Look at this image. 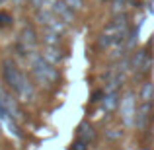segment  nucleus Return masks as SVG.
<instances>
[{
  "label": "nucleus",
  "mask_w": 154,
  "mask_h": 150,
  "mask_svg": "<svg viewBox=\"0 0 154 150\" xmlns=\"http://www.w3.org/2000/svg\"><path fill=\"white\" fill-rule=\"evenodd\" d=\"M119 105V94L117 92H111V94H105L103 99H102V107L105 113H111L115 111V107Z\"/></svg>",
  "instance_id": "8"
},
{
  "label": "nucleus",
  "mask_w": 154,
  "mask_h": 150,
  "mask_svg": "<svg viewBox=\"0 0 154 150\" xmlns=\"http://www.w3.org/2000/svg\"><path fill=\"white\" fill-rule=\"evenodd\" d=\"M66 6H70L74 12H80V10H84V0H63Z\"/></svg>",
  "instance_id": "12"
},
{
  "label": "nucleus",
  "mask_w": 154,
  "mask_h": 150,
  "mask_svg": "<svg viewBox=\"0 0 154 150\" xmlns=\"http://www.w3.org/2000/svg\"><path fill=\"white\" fill-rule=\"evenodd\" d=\"M37 20L41 22L43 27H47V29H53V31H57V33H60V35L64 33V29H66V23H64L63 20H60L59 16L55 14V12H51L49 8L37 10Z\"/></svg>",
  "instance_id": "3"
},
{
  "label": "nucleus",
  "mask_w": 154,
  "mask_h": 150,
  "mask_svg": "<svg viewBox=\"0 0 154 150\" xmlns=\"http://www.w3.org/2000/svg\"><path fill=\"white\" fill-rule=\"evenodd\" d=\"M96 139V133H94V129L90 127L88 123H82L78 127V140H84V142H92V140Z\"/></svg>",
  "instance_id": "9"
},
{
  "label": "nucleus",
  "mask_w": 154,
  "mask_h": 150,
  "mask_svg": "<svg viewBox=\"0 0 154 150\" xmlns=\"http://www.w3.org/2000/svg\"><path fill=\"white\" fill-rule=\"evenodd\" d=\"M43 41H45V45L59 47L60 45V33H57V31L47 29V27H45V31H43Z\"/></svg>",
  "instance_id": "10"
},
{
  "label": "nucleus",
  "mask_w": 154,
  "mask_h": 150,
  "mask_svg": "<svg viewBox=\"0 0 154 150\" xmlns=\"http://www.w3.org/2000/svg\"><path fill=\"white\" fill-rule=\"evenodd\" d=\"M41 57L45 60H49L51 64H59V63H63V51L59 49V47H55V45H45V49H43L41 53Z\"/></svg>",
  "instance_id": "7"
},
{
  "label": "nucleus",
  "mask_w": 154,
  "mask_h": 150,
  "mask_svg": "<svg viewBox=\"0 0 154 150\" xmlns=\"http://www.w3.org/2000/svg\"><path fill=\"white\" fill-rule=\"evenodd\" d=\"M74 150H86V142H84V140H78V142L74 144Z\"/></svg>",
  "instance_id": "14"
},
{
  "label": "nucleus",
  "mask_w": 154,
  "mask_h": 150,
  "mask_svg": "<svg viewBox=\"0 0 154 150\" xmlns=\"http://www.w3.org/2000/svg\"><path fill=\"white\" fill-rule=\"evenodd\" d=\"M0 2H2V0H0Z\"/></svg>",
  "instance_id": "15"
},
{
  "label": "nucleus",
  "mask_w": 154,
  "mask_h": 150,
  "mask_svg": "<svg viewBox=\"0 0 154 150\" xmlns=\"http://www.w3.org/2000/svg\"><path fill=\"white\" fill-rule=\"evenodd\" d=\"M2 74H4L6 84L10 86V90L14 92L16 96H20V99L29 101L33 98V84L27 80V76L20 70L18 64L12 59H6L2 63Z\"/></svg>",
  "instance_id": "1"
},
{
  "label": "nucleus",
  "mask_w": 154,
  "mask_h": 150,
  "mask_svg": "<svg viewBox=\"0 0 154 150\" xmlns=\"http://www.w3.org/2000/svg\"><path fill=\"white\" fill-rule=\"evenodd\" d=\"M10 22H12L10 16H8V14H2V12H0V26H8Z\"/></svg>",
  "instance_id": "13"
},
{
  "label": "nucleus",
  "mask_w": 154,
  "mask_h": 150,
  "mask_svg": "<svg viewBox=\"0 0 154 150\" xmlns=\"http://www.w3.org/2000/svg\"><path fill=\"white\" fill-rule=\"evenodd\" d=\"M20 43L26 47V51H33L35 45H37V35H35L33 27L31 26H26L22 31V37H20Z\"/></svg>",
  "instance_id": "6"
},
{
  "label": "nucleus",
  "mask_w": 154,
  "mask_h": 150,
  "mask_svg": "<svg viewBox=\"0 0 154 150\" xmlns=\"http://www.w3.org/2000/svg\"><path fill=\"white\" fill-rule=\"evenodd\" d=\"M31 68H33L35 80L45 88H51L59 80V70L55 68V64H51L37 53H33V57H31Z\"/></svg>",
  "instance_id": "2"
},
{
  "label": "nucleus",
  "mask_w": 154,
  "mask_h": 150,
  "mask_svg": "<svg viewBox=\"0 0 154 150\" xmlns=\"http://www.w3.org/2000/svg\"><path fill=\"white\" fill-rule=\"evenodd\" d=\"M152 96H154L152 82H144L143 84V90H140V101H143V103H150V101H152Z\"/></svg>",
  "instance_id": "11"
},
{
  "label": "nucleus",
  "mask_w": 154,
  "mask_h": 150,
  "mask_svg": "<svg viewBox=\"0 0 154 150\" xmlns=\"http://www.w3.org/2000/svg\"><path fill=\"white\" fill-rule=\"evenodd\" d=\"M119 109H121V119L125 125H135L137 119V99L133 92H127L123 96V99L119 101Z\"/></svg>",
  "instance_id": "4"
},
{
  "label": "nucleus",
  "mask_w": 154,
  "mask_h": 150,
  "mask_svg": "<svg viewBox=\"0 0 154 150\" xmlns=\"http://www.w3.org/2000/svg\"><path fill=\"white\" fill-rule=\"evenodd\" d=\"M53 12H55L64 23H72V22H74V10H72L70 6H66L63 0H55V4H53Z\"/></svg>",
  "instance_id": "5"
}]
</instances>
